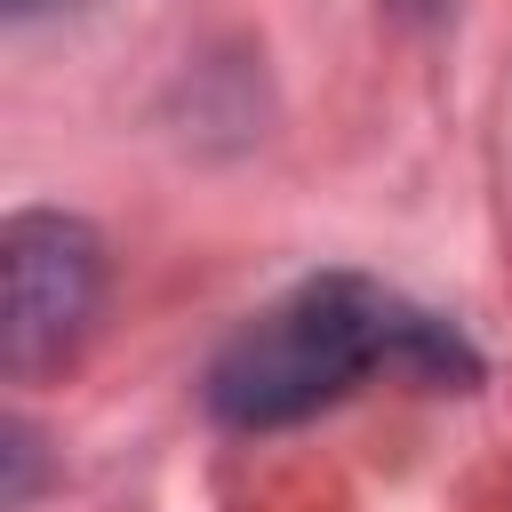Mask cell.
<instances>
[{
	"label": "cell",
	"mask_w": 512,
	"mask_h": 512,
	"mask_svg": "<svg viewBox=\"0 0 512 512\" xmlns=\"http://www.w3.org/2000/svg\"><path fill=\"white\" fill-rule=\"evenodd\" d=\"M368 368H456V344L392 304L368 280H304L296 296H280L264 320H248L216 368H208V408L224 424H296L312 408H328L336 392H352Z\"/></svg>",
	"instance_id": "6da1fadb"
},
{
	"label": "cell",
	"mask_w": 512,
	"mask_h": 512,
	"mask_svg": "<svg viewBox=\"0 0 512 512\" xmlns=\"http://www.w3.org/2000/svg\"><path fill=\"white\" fill-rule=\"evenodd\" d=\"M96 288H104V248L80 216H56V208H32L0 232V352L8 368H40L56 360L88 312H96Z\"/></svg>",
	"instance_id": "7a4b0ae2"
},
{
	"label": "cell",
	"mask_w": 512,
	"mask_h": 512,
	"mask_svg": "<svg viewBox=\"0 0 512 512\" xmlns=\"http://www.w3.org/2000/svg\"><path fill=\"white\" fill-rule=\"evenodd\" d=\"M40 8H64V0H8V16H40Z\"/></svg>",
	"instance_id": "3957f363"
}]
</instances>
